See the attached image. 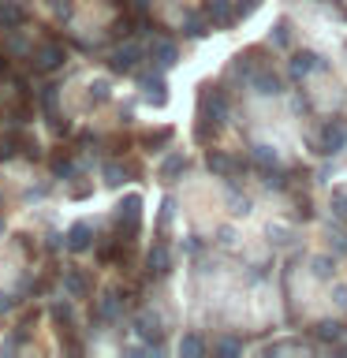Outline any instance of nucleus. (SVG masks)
Returning a JSON list of instances; mask_svg holds the SVG:
<instances>
[{
	"label": "nucleus",
	"instance_id": "obj_1",
	"mask_svg": "<svg viewBox=\"0 0 347 358\" xmlns=\"http://www.w3.org/2000/svg\"><path fill=\"white\" fill-rule=\"evenodd\" d=\"M112 228H116V239L120 243H134L142 231V198L139 194H127L116 206V220H112Z\"/></svg>",
	"mask_w": 347,
	"mask_h": 358
},
{
	"label": "nucleus",
	"instance_id": "obj_2",
	"mask_svg": "<svg viewBox=\"0 0 347 358\" xmlns=\"http://www.w3.org/2000/svg\"><path fill=\"white\" fill-rule=\"evenodd\" d=\"M228 112L232 108H228V97H224L220 86H213V83L198 86V116H209L224 127V123H228Z\"/></svg>",
	"mask_w": 347,
	"mask_h": 358
},
{
	"label": "nucleus",
	"instance_id": "obj_3",
	"mask_svg": "<svg viewBox=\"0 0 347 358\" xmlns=\"http://www.w3.org/2000/svg\"><path fill=\"white\" fill-rule=\"evenodd\" d=\"M64 64H67V49H64L60 41H45V45H38V49H30V67L38 75L60 71Z\"/></svg>",
	"mask_w": 347,
	"mask_h": 358
},
{
	"label": "nucleus",
	"instance_id": "obj_4",
	"mask_svg": "<svg viewBox=\"0 0 347 358\" xmlns=\"http://www.w3.org/2000/svg\"><path fill=\"white\" fill-rule=\"evenodd\" d=\"M142 56H146V49H142L139 41H127V45H120V49H112V52H108V71H116V75L139 71Z\"/></svg>",
	"mask_w": 347,
	"mask_h": 358
},
{
	"label": "nucleus",
	"instance_id": "obj_5",
	"mask_svg": "<svg viewBox=\"0 0 347 358\" xmlns=\"http://www.w3.org/2000/svg\"><path fill=\"white\" fill-rule=\"evenodd\" d=\"M201 15L209 19V27H217V30H228L239 22V11H235V0H206L201 4Z\"/></svg>",
	"mask_w": 347,
	"mask_h": 358
},
{
	"label": "nucleus",
	"instance_id": "obj_6",
	"mask_svg": "<svg viewBox=\"0 0 347 358\" xmlns=\"http://www.w3.org/2000/svg\"><path fill=\"white\" fill-rule=\"evenodd\" d=\"M313 145H318V153L321 157H336L347 145V134H344V127L336 120H329V123H321V131H318V138H313Z\"/></svg>",
	"mask_w": 347,
	"mask_h": 358
},
{
	"label": "nucleus",
	"instance_id": "obj_7",
	"mask_svg": "<svg viewBox=\"0 0 347 358\" xmlns=\"http://www.w3.org/2000/svg\"><path fill=\"white\" fill-rule=\"evenodd\" d=\"M146 56H150V67H157V71H168V67L179 64V45L168 41V38H153V45L146 49Z\"/></svg>",
	"mask_w": 347,
	"mask_h": 358
},
{
	"label": "nucleus",
	"instance_id": "obj_8",
	"mask_svg": "<svg viewBox=\"0 0 347 358\" xmlns=\"http://www.w3.org/2000/svg\"><path fill=\"white\" fill-rule=\"evenodd\" d=\"M139 90L146 94V101H150L153 108H161L164 101H168L164 78H161V71H157V67H142V71H139Z\"/></svg>",
	"mask_w": 347,
	"mask_h": 358
},
{
	"label": "nucleus",
	"instance_id": "obj_9",
	"mask_svg": "<svg viewBox=\"0 0 347 358\" xmlns=\"http://www.w3.org/2000/svg\"><path fill=\"white\" fill-rule=\"evenodd\" d=\"M168 268H172V254H168V243L150 246V254H146V276L161 280V276H168Z\"/></svg>",
	"mask_w": 347,
	"mask_h": 358
},
{
	"label": "nucleus",
	"instance_id": "obj_10",
	"mask_svg": "<svg viewBox=\"0 0 347 358\" xmlns=\"http://www.w3.org/2000/svg\"><path fill=\"white\" fill-rule=\"evenodd\" d=\"M161 329H164V324H161V317H157V313H139V321H134V332H139L142 340L153 347V351H157V347H161V340H164Z\"/></svg>",
	"mask_w": 347,
	"mask_h": 358
},
{
	"label": "nucleus",
	"instance_id": "obj_11",
	"mask_svg": "<svg viewBox=\"0 0 347 358\" xmlns=\"http://www.w3.org/2000/svg\"><path fill=\"white\" fill-rule=\"evenodd\" d=\"M325 67H329V64H325L318 52H295V56H291V64H288V75L291 78H306L310 71H325Z\"/></svg>",
	"mask_w": 347,
	"mask_h": 358
},
{
	"label": "nucleus",
	"instance_id": "obj_12",
	"mask_svg": "<svg viewBox=\"0 0 347 358\" xmlns=\"http://www.w3.org/2000/svg\"><path fill=\"white\" fill-rule=\"evenodd\" d=\"M262 67H265V56L257 52V49H246V52H239V56L232 60V75H235V78H250V75L262 71Z\"/></svg>",
	"mask_w": 347,
	"mask_h": 358
},
{
	"label": "nucleus",
	"instance_id": "obj_13",
	"mask_svg": "<svg viewBox=\"0 0 347 358\" xmlns=\"http://www.w3.org/2000/svg\"><path fill=\"white\" fill-rule=\"evenodd\" d=\"M64 246H67L71 254H86L90 246H94V228H90V224H75V228H67Z\"/></svg>",
	"mask_w": 347,
	"mask_h": 358
},
{
	"label": "nucleus",
	"instance_id": "obj_14",
	"mask_svg": "<svg viewBox=\"0 0 347 358\" xmlns=\"http://www.w3.org/2000/svg\"><path fill=\"white\" fill-rule=\"evenodd\" d=\"M27 19V8L15 4V0H0V34L19 30V22Z\"/></svg>",
	"mask_w": 347,
	"mask_h": 358
},
{
	"label": "nucleus",
	"instance_id": "obj_15",
	"mask_svg": "<svg viewBox=\"0 0 347 358\" xmlns=\"http://www.w3.org/2000/svg\"><path fill=\"white\" fill-rule=\"evenodd\" d=\"M250 86H254V94H262V97H276L280 90H284V83H280V75H273L269 67H262L257 75H250Z\"/></svg>",
	"mask_w": 347,
	"mask_h": 358
},
{
	"label": "nucleus",
	"instance_id": "obj_16",
	"mask_svg": "<svg viewBox=\"0 0 347 358\" xmlns=\"http://www.w3.org/2000/svg\"><path fill=\"white\" fill-rule=\"evenodd\" d=\"M172 123H168V127H153V131H146L142 134V150H150V153H161V150H168V142H172Z\"/></svg>",
	"mask_w": 347,
	"mask_h": 358
},
{
	"label": "nucleus",
	"instance_id": "obj_17",
	"mask_svg": "<svg viewBox=\"0 0 347 358\" xmlns=\"http://www.w3.org/2000/svg\"><path fill=\"white\" fill-rule=\"evenodd\" d=\"M206 164H209V172H217V176H224L228 179L232 172H239V161L235 157H228V153H220V150H209V157H206Z\"/></svg>",
	"mask_w": 347,
	"mask_h": 358
},
{
	"label": "nucleus",
	"instance_id": "obj_18",
	"mask_svg": "<svg viewBox=\"0 0 347 358\" xmlns=\"http://www.w3.org/2000/svg\"><path fill=\"white\" fill-rule=\"evenodd\" d=\"M310 336H313L318 343H336V340L344 336V324H340V321H318V324L310 329Z\"/></svg>",
	"mask_w": 347,
	"mask_h": 358
},
{
	"label": "nucleus",
	"instance_id": "obj_19",
	"mask_svg": "<svg viewBox=\"0 0 347 358\" xmlns=\"http://www.w3.org/2000/svg\"><path fill=\"white\" fill-rule=\"evenodd\" d=\"M101 176H105V183H108V187H123L134 172H131L127 164H120V161H108L105 168H101Z\"/></svg>",
	"mask_w": 347,
	"mask_h": 358
},
{
	"label": "nucleus",
	"instance_id": "obj_20",
	"mask_svg": "<svg viewBox=\"0 0 347 358\" xmlns=\"http://www.w3.org/2000/svg\"><path fill=\"white\" fill-rule=\"evenodd\" d=\"M64 284H67V291H71V295H78V299H86L90 291H94V280H90V273H67Z\"/></svg>",
	"mask_w": 347,
	"mask_h": 358
},
{
	"label": "nucleus",
	"instance_id": "obj_21",
	"mask_svg": "<svg viewBox=\"0 0 347 358\" xmlns=\"http://www.w3.org/2000/svg\"><path fill=\"white\" fill-rule=\"evenodd\" d=\"M217 134H220V123H217V120H209V116H198V123H194V138H198L201 145L217 142Z\"/></svg>",
	"mask_w": 347,
	"mask_h": 358
},
{
	"label": "nucleus",
	"instance_id": "obj_22",
	"mask_svg": "<svg viewBox=\"0 0 347 358\" xmlns=\"http://www.w3.org/2000/svg\"><path fill=\"white\" fill-rule=\"evenodd\" d=\"M187 172V157L183 153H168V161L161 164V179H179V176H183Z\"/></svg>",
	"mask_w": 347,
	"mask_h": 358
},
{
	"label": "nucleus",
	"instance_id": "obj_23",
	"mask_svg": "<svg viewBox=\"0 0 347 358\" xmlns=\"http://www.w3.org/2000/svg\"><path fill=\"white\" fill-rule=\"evenodd\" d=\"M49 317L56 321V324H60V332H67V329H71V317H75V310H71V302H52V306H49Z\"/></svg>",
	"mask_w": 347,
	"mask_h": 358
},
{
	"label": "nucleus",
	"instance_id": "obj_24",
	"mask_svg": "<svg viewBox=\"0 0 347 358\" xmlns=\"http://www.w3.org/2000/svg\"><path fill=\"white\" fill-rule=\"evenodd\" d=\"M183 34H187V38H206V34H209V19L201 15V11H198V15H187L183 19Z\"/></svg>",
	"mask_w": 347,
	"mask_h": 358
},
{
	"label": "nucleus",
	"instance_id": "obj_25",
	"mask_svg": "<svg viewBox=\"0 0 347 358\" xmlns=\"http://www.w3.org/2000/svg\"><path fill=\"white\" fill-rule=\"evenodd\" d=\"M134 30H139V15H120L116 22H112V38H116V41L131 38Z\"/></svg>",
	"mask_w": 347,
	"mask_h": 358
},
{
	"label": "nucleus",
	"instance_id": "obj_26",
	"mask_svg": "<svg viewBox=\"0 0 347 358\" xmlns=\"http://www.w3.org/2000/svg\"><path fill=\"white\" fill-rule=\"evenodd\" d=\"M179 355H183V358L206 355V340H201V336H183V343H179Z\"/></svg>",
	"mask_w": 347,
	"mask_h": 358
},
{
	"label": "nucleus",
	"instance_id": "obj_27",
	"mask_svg": "<svg viewBox=\"0 0 347 358\" xmlns=\"http://www.w3.org/2000/svg\"><path fill=\"white\" fill-rule=\"evenodd\" d=\"M250 153H254V161L257 164H262V168H273V172H276V150H273V145H250Z\"/></svg>",
	"mask_w": 347,
	"mask_h": 358
},
{
	"label": "nucleus",
	"instance_id": "obj_28",
	"mask_svg": "<svg viewBox=\"0 0 347 358\" xmlns=\"http://www.w3.org/2000/svg\"><path fill=\"white\" fill-rule=\"evenodd\" d=\"M38 101H41V112H45V116H56V105H60V90H56V86H45Z\"/></svg>",
	"mask_w": 347,
	"mask_h": 358
},
{
	"label": "nucleus",
	"instance_id": "obj_29",
	"mask_svg": "<svg viewBox=\"0 0 347 358\" xmlns=\"http://www.w3.org/2000/svg\"><path fill=\"white\" fill-rule=\"evenodd\" d=\"M97 317H108V321H112V317H120V295H116V291L97 302Z\"/></svg>",
	"mask_w": 347,
	"mask_h": 358
},
{
	"label": "nucleus",
	"instance_id": "obj_30",
	"mask_svg": "<svg viewBox=\"0 0 347 358\" xmlns=\"http://www.w3.org/2000/svg\"><path fill=\"white\" fill-rule=\"evenodd\" d=\"M269 41H273L276 49H288V45H291V27H288V22H276L273 34H269Z\"/></svg>",
	"mask_w": 347,
	"mask_h": 358
},
{
	"label": "nucleus",
	"instance_id": "obj_31",
	"mask_svg": "<svg viewBox=\"0 0 347 358\" xmlns=\"http://www.w3.org/2000/svg\"><path fill=\"white\" fill-rule=\"evenodd\" d=\"M19 153V134H4L0 138V161H11Z\"/></svg>",
	"mask_w": 347,
	"mask_h": 358
},
{
	"label": "nucleus",
	"instance_id": "obj_32",
	"mask_svg": "<svg viewBox=\"0 0 347 358\" xmlns=\"http://www.w3.org/2000/svg\"><path fill=\"white\" fill-rule=\"evenodd\" d=\"M52 176L56 179H71L75 176V164L67 161V157H52Z\"/></svg>",
	"mask_w": 347,
	"mask_h": 358
},
{
	"label": "nucleus",
	"instance_id": "obj_33",
	"mask_svg": "<svg viewBox=\"0 0 347 358\" xmlns=\"http://www.w3.org/2000/svg\"><path fill=\"white\" fill-rule=\"evenodd\" d=\"M172 220H176V198L168 194V198L161 201V217H157V224H161V228H168Z\"/></svg>",
	"mask_w": 347,
	"mask_h": 358
},
{
	"label": "nucleus",
	"instance_id": "obj_34",
	"mask_svg": "<svg viewBox=\"0 0 347 358\" xmlns=\"http://www.w3.org/2000/svg\"><path fill=\"white\" fill-rule=\"evenodd\" d=\"M213 351L224 355V358H235V355L243 351V343H239V340H217V347H213Z\"/></svg>",
	"mask_w": 347,
	"mask_h": 358
},
{
	"label": "nucleus",
	"instance_id": "obj_35",
	"mask_svg": "<svg viewBox=\"0 0 347 358\" xmlns=\"http://www.w3.org/2000/svg\"><path fill=\"white\" fill-rule=\"evenodd\" d=\"M332 209H336V217H347V190L344 187L332 190Z\"/></svg>",
	"mask_w": 347,
	"mask_h": 358
},
{
	"label": "nucleus",
	"instance_id": "obj_36",
	"mask_svg": "<svg viewBox=\"0 0 347 358\" xmlns=\"http://www.w3.org/2000/svg\"><path fill=\"white\" fill-rule=\"evenodd\" d=\"M262 8V0H235V11H239V19H246L250 11Z\"/></svg>",
	"mask_w": 347,
	"mask_h": 358
},
{
	"label": "nucleus",
	"instance_id": "obj_37",
	"mask_svg": "<svg viewBox=\"0 0 347 358\" xmlns=\"http://www.w3.org/2000/svg\"><path fill=\"white\" fill-rule=\"evenodd\" d=\"M90 90H94V101H97V105H101V101H108V83H105V78H101V83H94Z\"/></svg>",
	"mask_w": 347,
	"mask_h": 358
},
{
	"label": "nucleus",
	"instance_id": "obj_38",
	"mask_svg": "<svg viewBox=\"0 0 347 358\" xmlns=\"http://www.w3.org/2000/svg\"><path fill=\"white\" fill-rule=\"evenodd\" d=\"M131 8H134V15H146V11H150V0H131Z\"/></svg>",
	"mask_w": 347,
	"mask_h": 358
},
{
	"label": "nucleus",
	"instance_id": "obj_39",
	"mask_svg": "<svg viewBox=\"0 0 347 358\" xmlns=\"http://www.w3.org/2000/svg\"><path fill=\"white\" fill-rule=\"evenodd\" d=\"M313 273H321V276H329V273H332V268H329V262H325V257H321V262H313Z\"/></svg>",
	"mask_w": 347,
	"mask_h": 358
},
{
	"label": "nucleus",
	"instance_id": "obj_40",
	"mask_svg": "<svg viewBox=\"0 0 347 358\" xmlns=\"http://www.w3.org/2000/svg\"><path fill=\"white\" fill-rule=\"evenodd\" d=\"M11 306H15V299H11V295H0V313H8Z\"/></svg>",
	"mask_w": 347,
	"mask_h": 358
},
{
	"label": "nucleus",
	"instance_id": "obj_41",
	"mask_svg": "<svg viewBox=\"0 0 347 358\" xmlns=\"http://www.w3.org/2000/svg\"><path fill=\"white\" fill-rule=\"evenodd\" d=\"M336 302H340V306H347V287H336Z\"/></svg>",
	"mask_w": 347,
	"mask_h": 358
},
{
	"label": "nucleus",
	"instance_id": "obj_42",
	"mask_svg": "<svg viewBox=\"0 0 347 358\" xmlns=\"http://www.w3.org/2000/svg\"><path fill=\"white\" fill-rule=\"evenodd\" d=\"M4 71H8V56L0 52V75H4Z\"/></svg>",
	"mask_w": 347,
	"mask_h": 358
},
{
	"label": "nucleus",
	"instance_id": "obj_43",
	"mask_svg": "<svg viewBox=\"0 0 347 358\" xmlns=\"http://www.w3.org/2000/svg\"><path fill=\"white\" fill-rule=\"evenodd\" d=\"M0 231H4V217H0Z\"/></svg>",
	"mask_w": 347,
	"mask_h": 358
},
{
	"label": "nucleus",
	"instance_id": "obj_44",
	"mask_svg": "<svg viewBox=\"0 0 347 358\" xmlns=\"http://www.w3.org/2000/svg\"><path fill=\"white\" fill-rule=\"evenodd\" d=\"M112 4H123V0H112Z\"/></svg>",
	"mask_w": 347,
	"mask_h": 358
}]
</instances>
